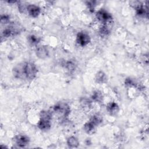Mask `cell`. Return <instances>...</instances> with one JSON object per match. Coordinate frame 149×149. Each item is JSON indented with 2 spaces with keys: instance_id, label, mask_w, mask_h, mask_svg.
<instances>
[{
  "instance_id": "cell-11",
  "label": "cell",
  "mask_w": 149,
  "mask_h": 149,
  "mask_svg": "<svg viewBox=\"0 0 149 149\" xmlns=\"http://www.w3.org/2000/svg\"><path fill=\"white\" fill-rule=\"evenodd\" d=\"M95 80L97 83L102 84V83H104L107 81V77L106 74L103 72L100 71L96 74L95 77Z\"/></svg>"
},
{
  "instance_id": "cell-15",
  "label": "cell",
  "mask_w": 149,
  "mask_h": 149,
  "mask_svg": "<svg viewBox=\"0 0 149 149\" xmlns=\"http://www.w3.org/2000/svg\"><path fill=\"white\" fill-rule=\"evenodd\" d=\"M90 121L97 126L102 122V118L99 115H95L90 119Z\"/></svg>"
},
{
  "instance_id": "cell-16",
  "label": "cell",
  "mask_w": 149,
  "mask_h": 149,
  "mask_svg": "<svg viewBox=\"0 0 149 149\" xmlns=\"http://www.w3.org/2000/svg\"><path fill=\"white\" fill-rule=\"evenodd\" d=\"M28 40L30 43L31 44H37L39 42L40 39L39 37L34 36V35H30L28 37Z\"/></svg>"
},
{
  "instance_id": "cell-7",
  "label": "cell",
  "mask_w": 149,
  "mask_h": 149,
  "mask_svg": "<svg viewBox=\"0 0 149 149\" xmlns=\"http://www.w3.org/2000/svg\"><path fill=\"white\" fill-rule=\"evenodd\" d=\"M26 9L29 14L33 17H37L40 13V8L35 5L30 4L26 6Z\"/></svg>"
},
{
  "instance_id": "cell-5",
  "label": "cell",
  "mask_w": 149,
  "mask_h": 149,
  "mask_svg": "<svg viewBox=\"0 0 149 149\" xmlns=\"http://www.w3.org/2000/svg\"><path fill=\"white\" fill-rule=\"evenodd\" d=\"M76 42L80 46L84 47L90 42V37L86 33L79 32L76 37Z\"/></svg>"
},
{
  "instance_id": "cell-12",
  "label": "cell",
  "mask_w": 149,
  "mask_h": 149,
  "mask_svg": "<svg viewBox=\"0 0 149 149\" xmlns=\"http://www.w3.org/2000/svg\"><path fill=\"white\" fill-rule=\"evenodd\" d=\"M107 109L111 114H116L119 111V107L115 102H111L107 107Z\"/></svg>"
},
{
  "instance_id": "cell-2",
  "label": "cell",
  "mask_w": 149,
  "mask_h": 149,
  "mask_svg": "<svg viewBox=\"0 0 149 149\" xmlns=\"http://www.w3.org/2000/svg\"><path fill=\"white\" fill-rule=\"evenodd\" d=\"M38 69L35 64L32 62H25L23 63V79L28 80L34 79L37 73Z\"/></svg>"
},
{
  "instance_id": "cell-18",
  "label": "cell",
  "mask_w": 149,
  "mask_h": 149,
  "mask_svg": "<svg viewBox=\"0 0 149 149\" xmlns=\"http://www.w3.org/2000/svg\"><path fill=\"white\" fill-rule=\"evenodd\" d=\"M80 103L82 107L84 108H89L90 107L91 105V101L85 98L81 99Z\"/></svg>"
},
{
  "instance_id": "cell-13",
  "label": "cell",
  "mask_w": 149,
  "mask_h": 149,
  "mask_svg": "<svg viewBox=\"0 0 149 149\" xmlns=\"http://www.w3.org/2000/svg\"><path fill=\"white\" fill-rule=\"evenodd\" d=\"M67 144L69 146V147L71 148H76L78 147L79 142L77 138L73 136H71L68 139Z\"/></svg>"
},
{
  "instance_id": "cell-3",
  "label": "cell",
  "mask_w": 149,
  "mask_h": 149,
  "mask_svg": "<svg viewBox=\"0 0 149 149\" xmlns=\"http://www.w3.org/2000/svg\"><path fill=\"white\" fill-rule=\"evenodd\" d=\"M54 111L59 116L62 118L67 117L70 112L69 106L66 103H59L54 107Z\"/></svg>"
},
{
  "instance_id": "cell-8",
  "label": "cell",
  "mask_w": 149,
  "mask_h": 149,
  "mask_svg": "<svg viewBox=\"0 0 149 149\" xmlns=\"http://www.w3.org/2000/svg\"><path fill=\"white\" fill-rule=\"evenodd\" d=\"M36 52L37 56L40 59H45L49 55V51L47 47L44 45L38 47L36 49Z\"/></svg>"
},
{
  "instance_id": "cell-10",
  "label": "cell",
  "mask_w": 149,
  "mask_h": 149,
  "mask_svg": "<svg viewBox=\"0 0 149 149\" xmlns=\"http://www.w3.org/2000/svg\"><path fill=\"white\" fill-rule=\"evenodd\" d=\"M95 127L96 125L90 120L84 125L83 129L86 133L88 134H93L95 132Z\"/></svg>"
},
{
  "instance_id": "cell-19",
  "label": "cell",
  "mask_w": 149,
  "mask_h": 149,
  "mask_svg": "<svg viewBox=\"0 0 149 149\" xmlns=\"http://www.w3.org/2000/svg\"><path fill=\"white\" fill-rule=\"evenodd\" d=\"M9 22V16L7 15H3L1 16V22L2 24H6Z\"/></svg>"
},
{
  "instance_id": "cell-9",
  "label": "cell",
  "mask_w": 149,
  "mask_h": 149,
  "mask_svg": "<svg viewBox=\"0 0 149 149\" xmlns=\"http://www.w3.org/2000/svg\"><path fill=\"white\" fill-rule=\"evenodd\" d=\"M15 141L18 146L24 147L29 143L30 140L26 135H18L15 138Z\"/></svg>"
},
{
  "instance_id": "cell-6",
  "label": "cell",
  "mask_w": 149,
  "mask_h": 149,
  "mask_svg": "<svg viewBox=\"0 0 149 149\" xmlns=\"http://www.w3.org/2000/svg\"><path fill=\"white\" fill-rule=\"evenodd\" d=\"M19 32V28L12 25L5 29L2 31V35L4 37H9L15 34H18Z\"/></svg>"
},
{
  "instance_id": "cell-4",
  "label": "cell",
  "mask_w": 149,
  "mask_h": 149,
  "mask_svg": "<svg viewBox=\"0 0 149 149\" xmlns=\"http://www.w3.org/2000/svg\"><path fill=\"white\" fill-rule=\"evenodd\" d=\"M96 17L98 20L104 24L109 23L112 19L111 15L104 9L98 10L96 13Z\"/></svg>"
},
{
  "instance_id": "cell-1",
  "label": "cell",
  "mask_w": 149,
  "mask_h": 149,
  "mask_svg": "<svg viewBox=\"0 0 149 149\" xmlns=\"http://www.w3.org/2000/svg\"><path fill=\"white\" fill-rule=\"evenodd\" d=\"M52 114L50 112L42 111L40 113V119L37 123V126L41 130H48L51 126V120Z\"/></svg>"
},
{
  "instance_id": "cell-14",
  "label": "cell",
  "mask_w": 149,
  "mask_h": 149,
  "mask_svg": "<svg viewBox=\"0 0 149 149\" xmlns=\"http://www.w3.org/2000/svg\"><path fill=\"white\" fill-rule=\"evenodd\" d=\"M102 95L101 94V92H100L99 91H96L95 92H94V93L92 95V98L97 102H101L102 100Z\"/></svg>"
},
{
  "instance_id": "cell-17",
  "label": "cell",
  "mask_w": 149,
  "mask_h": 149,
  "mask_svg": "<svg viewBox=\"0 0 149 149\" xmlns=\"http://www.w3.org/2000/svg\"><path fill=\"white\" fill-rule=\"evenodd\" d=\"M109 33V30L108 27L105 25H104L100 29V34L101 36H107Z\"/></svg>"
}]
</instances>
